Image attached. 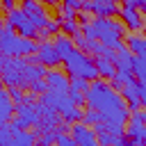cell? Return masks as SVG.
<instances>
[{
  "label": "cell",
  "mask_w": 146,
  "mask_h": 146,
  "mask_svg": "<svg viewBox=\"0 0 146 146\" xmlns=\"http://www.w3.org/2000/svg\"><path fill=\"white\" fill-rule=\"evenodd\" d=\"M7 91H9V98H11L14 103H18V105H21V103H25V94H23V89H21V87H9Z\"/></svg>",
  "instance_id": "4316f807"
},
{
  "label": "cell",
  "mask_w": 146,
  "mask_h": 146,
  "mask_svg": "<svg viewBox=\"0 0 146 146\" xmlns=\"http://www.w3.org/2000/svg\"><path fill=\"white\" fill-rule=\"evenodd\" d=\"M125 46L135 57H146V36L144 34H130Z\"/></svg>",
  "instance_id": "d6986e66"
},
{
  "label": "cell",
  "mask_w": 146,
  "mask_h": 146,
  "mask_svg": "<svg viewBox=\"0 0 146 146\" xmlns=\"http://www.w3.org/2000/svg\"><path fill=\"white\" fill-rule=\"evenodd\" d=\"M75 16H78V11H75V9H71V7H66V5H64V7H59V21H73Z\"/></svg>",
  "instance_id": "83f0119b"
},
{
  "label": "cell",
  "mask_w": 146,
  "mask_h": 146,
  "mask_svg": "<svg viewBox=\"0 0 146 146\" xmlns=\"http://www.w3.org/2000/svg\"><path fill=\"white\" fill-rule=\"evenodd\" d=\"M55 146H78V144L68 130H59V132H55Z\"/></svg>",
  "instance_id": "7402d4cb"
},
{
  "label": "cell",
  "mask_w": 146,
  "mask_h": 146,
  "mask_svg": "<svg viewBox=\"0 0 146 146\" xmlns=\"http://www.w3.org/2000/svg\"><path fill=\"white\" fill-rule=\"evenodd\" d=\"M0 87H5V82H2V78H0Z\"/></svg>",
  "instance_id": "74e56055"
},
{
  "label": "cell",
  "mask_w": 146,
  "mask_h": 146,
  "mask_svg": "<svg viewBox=\"0 0 146 146\" xmlns=\"http://www.w3.org/2000/svg\"><path fill=\"white\" fill-rule=\"evenodd\" d=\"M82 9H84V11H91V14H96V16L119 14V5H116V2H94V0H89V2L82 5Z\"/></svg>",
  "instance_id": "5bb4252c"
},
{
  "label": "cell",
  "mask_w": 146,
  "mask_h": 146,
  "mask_svg": "<svg viewBox=\"0 0 146 146\" xmlns=\"http://www.w3.org/2000/svg\"><path fill=\"white\" fill-rule=\"evenodd\" d=\"M25 14H27V18L34 23V27L39 30V27H43L50 18H48V14H46V9H43V5L39 2V0H23V7H21Z\"/></svg>",
  "instance_id": "30bf717a"
},
{
  "label": "cell",
  "mask_w": 146,
  "mask_h": 146,
  "mask_svg": "<svg viewBox=\"0 0 146 146\" xmlns=\"http://www.w3.org/2000/svg\"><path fill=\"white\" fill-rule=\"evenodd\" d=\"M112 146H114V144H112Z\"/></svg>",
  "instance_id": "60d3db41"
},
{
  "label": "cell",
  "mask_w": 146,
  "mask_h": 146,
  "mask_svg": "<svg viewBox=\"0 0 146 146\" xmlns=\"http://www.w3.org/2000/svg\"><path fill=\"white\" fill-rule=\"evenodd\" d=\"M94 66H96L98 78H103V80H112L114 73H116V66H114V62L110 57H96L94 59Z\"/></svg>",
  "instance_id": "e0dca14e"
},
{
  "label": "cell",
  "mask_w": 146,
  "mask_h": 146,
  "mask_svg": "<svg viewBox=\"0 0 146 146\" xmlns=\"http://www.w3.org/2000/svg\"><path fill=\"white\" fill-rule=\"evenodd\" d=\"M89 89V80H84V78H68V91H87Z\"/></svg>",
  "instance_id": "603a6c76"
},
{
  "label": "cell",
  "mask_w": 146,
  "mask_h": 146,
  "mask_svg": "<svg viewBox=\"0 0 146 146\" xmlns=\"http://www.w3.org/2000/svg\"><path fill=\"white\" fill-rule=\"evenodd\" d=\"M5 25H9L11 30H18V34H21V36L36 39V27H34V23L27 18V14H25L21 7H16V9L7 11V21H5Z\"/></svg>",
  "instance_id": "52a82bcc"
},
{
  "label": "cell",
  "mask_w": 146,
  "mask_h": 146,
  "mask_svg": "<svg viewBox=\"0 0 146 146\" xmlns=\"http://www.w3.org/2000/svg\"><path fill=\"white\" fill-rule=\"evenodd\" d=\"M132 59H135V55L128 50L125 43H123L121 48H116V50H114V57H112L114 66H116V68H125V71H132Z\"/></svg>",
  "instance_id": "2e32d148"
},
{
  "label": "cell",
  "mask_w": 146,
  "mask_h": 146,
  "mask_svg": "<svg viewBox=\"0 0 146 146\" xmlns=\"http://www.w3.org/2000/svg\"><path fill=\"white\" fill-rule=\"evenodd\" d=\"M144 123H146V112H144Z\"/></svg>",
  "instance_id": "ab89813d"
},
{
  "label": "cell",
  "mask_w": 146,
  "mask_h": 146,
  "mask_svg": "<svg viewBox=\"0 0 146 146\" xmlns=\"http://www.w3.org/2000/svg\"><path fill=\"white\" fill-rule=\"evenodd\" d=\"M91 25H94L96 39H98L103 46H107V48H112V50H116V48L123 46L125 25H123L121 21H114V18H110V16H96V18L91 21Z\"/></svg>",
  "instance_id": "3957f363"
},
{
  "label": "cell",
  "mask_w": 146,
  "mask_h": 146,
  "mask_svg": "<svg viewBox=\"0 0 146 146\" xmlns=\"http://www.w3.org/2000/svg\"><path fill=\"white\" fill-rule=\"evenodd\" d=\"M32 59L39 62V64L46 66V68H55V66L62 62V57H59V52H57V48H55L52 41H39L36 52L32 55Z\"/></svg>",
  "instance_id": "ba28073f"
},
{
  "label": "cell",
  "mask_w": 146,
  "mask_h": 146,
  "mask_svg": "<svg viewBox=\"0 0 146 146\" xmlns=\"http://www.w3.org/2000/svg\"><path fill=\"white\" fill-rule=\"evenodd\" d=\"M80 121L87 123V125H96V123H100V114L96 110H87V112H82V119Z\"/></svg>",
  "instance_id": "d4e9b609"
},
{
  "label": "cell",
  "mask_w": 146,
  "mask_h": 146,
  "mask_svg": "<svg viewBox=\"0 0 146 146\" xmlns=\"http://www.w3.org/2000/svg\"><path fill=\"white\" fill-rule=\"evenodd\" d=\"M30 89H32V94H43V91H48V84H46V80L41 78V80H34V82L30 84Z\"/></svg>",
  "instance_id": "f1b7e54d"
},
{
  "label": "cell",
  "mask_w": 146,
  "mask_h": 146,
  "mask_svg": "<svg viewBox=\"0 0 146 146\" xmlns=\"http://www.w3.org/2000/svg\"><path fill=\"white\" fill-rule=\"evenodd\" d=\"M137 89H139V105L146 110V82H137Z\"/></svg>",
  "instance_id": "4dcf8cb0"
},
{
  "label": "cell",
  "mask_w": 146,
  "mask_h": 146,
  "mask_svg": "<svg viewBox=\"0 0 146 146\" xmlns=\"http://www.w3.org/2000/svg\"><path fill=\"white\" fill-rule=\"evenodd\" d=\"M14 130V146H34L39 132L27 130V128H11Z\"/></svg>",
  "instance_id": "ac0fdd59"
},
{
  "label": "cell",
  "mask_w": 146,
  "mask_h": 146,
  "mask_svg": "<svg viewBox=\"0 0 146 146\" xmlns=\"http://www.w3.org/2000/svg\"><path fill=\"white\" fill-rule=\"evenodd\" d=\"M0 146H14V130L9 123L0 125Z\"/></svg>",
  "instance_id": "44dd1931"
},
{
  "label": "cell",
  "mask_w": 146,
  "mask_h": 146,
  "mask_svg": "<svg viewBox=\"0 0 146 146\" xmlns=\"http://www.w3.org/2000/svg\"><path fill=\"white\" fill-rule=\"evenodd\" d=\"M84 105L89 110H96L100 114V123L103 128H107L114 135H123L125 123H128V105L123 100V96L110 84V80L96 78L89 82V89L84 91Z\"/></svg>",
  "instance_id": "6da1fadb"
},
{
  "label": "cell",
  "mask_w": 146,
  "mask_h": 146,
  "mask_svg": "<svg viewBox=\"0 0 146 146\" xmlns=\"http://www.w3.org/2000/svg\"><path fill=\"white\" fill-rule=\"evenodd\" d=\"M62 64H64L68 78L75 75V78H84V80H89V82L98 78L96 66H94V59H91L87 52H82L80 48H75V46H73V50H71L68 55L62 57Z\"/></svg>",
  "instance_id": "277c9868"
},
{
  "label": "cell",
  "mask_w": 146,
  "mask_h": 146,
  "mask_svg": "<svg viewBox=\"0 0 146 146\" xmlns=\"http://www.w3.org/2000/svg\"><path fill=\"white\" fill-rule=\"evenodd\" d=\"M62 30H64V34H66V36H71V39H73L75 34H80V32H82V30H80V23H78L75 18H73V21H62Z\"/></svg>",
  "instance_id": "cb8c5ba5"
},
{
  "label": "cell",
  "mask_w": 146,
  "mask_h": 146,
  "mask_svg": "<svg viewBox=\"0 0 146 146\" xmlns=\"http://www.w3.org/2000/svg\"><path fill=\"white\" fill-rule=\"evenodd\" d=\"M55 48H57V52H59V57H64V55H68L71 50H73V39L71 36H66V34H62V36H55Z\"/></svg>",
  "instance_id": "ffe728a7"
},
{
  "label": "cell",
  "mask_w": 146,
  "mask_h": 146,
  "mask_svg": "<svg viewBox=\"0 0 146 146\" xmlns=\"http://www.w3.org/2000/svg\"><path fill=\"white\" fill-rule=\"evenodd\" d=\"M36 121H39V103L25 100V103H21L18 110L14 112L9 125H11V128H32V125H36Z\"/></svg>",
  "instance_id": "8992f818"
},
{
  "label": "cell",
  "mask_w": 146,
  "mask_h": 146,
  "mask_svg": "<svg viewBox=\"0 0 146 146\" xmlns=\"http://www.w3.org/2000/svg\"><path fill=\"white\" fill-rule=\"evenodd\" d=\"M114 146H135V144H132V139H130L128 135H121V137L116 139V144H114Z\"/></svg>",
  "instance_id": "1f68e13d"
},
{
  "label": "cell",
  "mask_w": 146,
  "mask_h": 146,
  "mask_svg": "<svg viewBox=\"0 0 146 146\" xmlns=\"http://www.w3.org/2000/svg\"><path fill=\"white\" fill-rule=\"evenodd\" d=\"M36 41L21 36L16 30H11L9 25L0 27V55L5 57H27L36 52Z\"/></svg>",
  "instance_id": "7a4b0ae2"
},
{
  "label": "cell",
  "mask_w": 146,
  "mask_h": 146,
  "mask_svg": "<svg viewBox=\"0 0 146 146\" xmlns=\"http://www.w3.org/2000/svg\"><path fill=\"white\" fill-rule=\"evenodd\" d=\"M55 144V132L48 130V132H39L36 137V146H52Z\"/></svg>",
  "instance_id": "484cf974"
},
{
  "label": "cell",
  "mask_w": 146,
  "mask_h": 146,
  "mask_svg": "<svg viewBox=\"0 0 146 146\" xmlns=\"http://www.w3.org/2000/svg\"><path fill=\"white\" fill-rule=\"evenodd\" d=\"M43 80H46L48 89H52V91H68V75L57 71V68H50V71L46 68Z\"/></svg>",
  "instance_id": "7c38bea8"
},
{
  "label": "cell",
  "mask_w": 146,
  "mask_h": 146,
  "mask_svg": "<svg viewBox=\"0 0 146 146\" xmlns=\"http://www.w3.org/2000/svg\"><path fill=\"white\" fill-rule=\"evenodd\" d=\"M64 5H66V7H71V9H75V11H80V9H82V2H80V0H64Z\"/></svg>",
  "instance_id": "e575fe53"
},
{
  "label": "cell",
  "mask_w": 146,
  "mask_h": 146,
  "mask_svg": "<svg viewBox=\"0 0 146 146\" xmlns=\"http://www.w3.org/2000/svg\"><path fill=\"white\" fill-rule=\"evenodd\" d=\"M130 2H132V0H123V5H130Z\"/></svg>",
  "instance_id": "8d00e7d4"
},
{
  "label": "cell",
  "mask_w": 146,
  "mask_h": 146,
  "mask_svg": "<svg viewBox=\"0 0 146 146\" xmlns=\"http://www.w3.org/2000/svg\"><path fill=\"white\" fill-rule=\"evenodd\" d=\"M119 16H121V23L125 25V30L137 32V30L144 27V18H141L139 9H135L132 5H123V7H119Z\"/></svg>",
  "instance_id": "8fae6325"
},
{
  "label": "cell",
  "mask_w": 146,
  "mask_h": 146,
  "mask_svg": "<svg viewBox=\"0 0 146 146\" xmlns=\"http://www.w3.org/2000/svg\"><path fill=\"white\" fill-rule=\"evenodd\" d=\"M119 94L123 96V100H125V105H128V112H132V110H139V107H141V105H139V89H137V80H132V82H128V84L119 87Z\"/></svg>",
  "instance_id": "4fadbf2b"
},
{
  "label": "cell",
  "mask_w": 146,
  "mask_h": 146,
  "mask_svg": "<svg viewBox=\"0 0 146 146\" xmlns=\"http://www.w3.org/2000/svg\"><path fill=\"white\" fill-rule=\"evenodd\" d=\"M5 62H7V57H5V55H0V71H2V66H5Z\"/></svg>",
  "instance_id": "d590c367"
},
{
  "label": "cell",
  "mask_w": 146,
  "mask_h": 146,
  "mask_svg": "<svg viewBox=\"0 0 146 146\" xmlns=\"http://www.w3.org/2000/svg\"><path fill=\"white\" fill-rule=\"evenodd\" d=\"M135 9H139V14H146V0H132L130 2Z\"/></svg>",
  "instance_id": "836d02e7"
},
{
  "label": "cell",
  "mask_w": 146,
  "mask_h": 146,
  "mask_svg": "<svg viewBox=\"0 0 146 146\" xmlns=\"http://www.w3.org/2000/svg\"><path fill=\"white\" fill-rule=\"evenodd\" d=\"M68 98H71V100H73V105H78V107H82V105L87 103L82 91H68Z\"/></svg>",
  "instance_id": "f546056e"
},
{
  "label": "cell",
  "mask_w": 146,
  "mask_h": 146,
  "mask_svg": "<svg viewBox=\"0 0 146 146\" xmlns=\"http://www.w3.org/2000/svg\"><path fill=\"white\" fill-rule=\"evenodd\" d=\"M14 112H16V107H14V100L9 98V91L5 87H0V125L9 123Z\"/></svg>",
  "instance_id": "9a60e30c"
},
{
  "label": "cell",
  "mask_w": 146,
  "mask_h": 146,
  "mask_svg": "<svg viewBox=\"0 0 146 146\" xmlns=\"http://www.w3.org/2000/svg\"><path fill=\"white\" fill-rule=\"evenodd\" d=\"M0 7L5 11H11V9H16V0H0Z\"/></svg>",
  "instance_id": "d6a6232c"
},
{
  "label": "cell",
  "mask_w": 146,
  "mask_h": 146,
  "mask_svg": "<svg viewBox=\"0 0 146 146\" xmlns=\"http://www.w3.org/2000/svg\"><path fill=\"white\" fill-rule=\"evenodd\" d=\"M41 103L52 107L55 112H59L66 123H75V121L82 119V110L78 105H73V100L68 98V91H52V89H48V91L41 94Z\"/></svg>",
  "instance_id": "5b68a950"
},
{
  "label": "cell",
  "mask_w": 146,
  "mask_h": 146,
  "mask_svg": "<svg viewBox=\"0 0 146 146\" xmlns=\"http://www.w3.org/2000/svg\"><path fill=\"white\" fill-rule=\"evenodd\" d=\"M144 36H146V23H144Z\"/></svg>",
  "instance_id": "f35d334b"
},
{
  "label": "cell",
  "mask_w": 146,
  "mask_h": 146,
  "mask_svg": "<svg viewBox=\"0 0 146 146\" xmlns=\"http://www.w3.org/2000/svg\"><path fill=\"white\" fill-rule=\"evenodd\" d=\"M68 130H71V137L75 139L78 146H100L98 137H96V130L91 125H87L82 121H75V123L68 125Z\"/></svg>",
  "instance_id": "9c48e42d"
}]
</instances>
